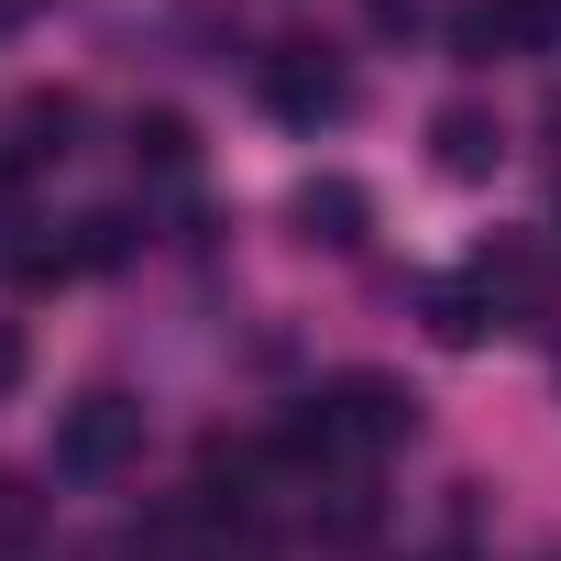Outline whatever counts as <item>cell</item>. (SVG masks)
Instances as JSON below:
<instances>
[{"label":"cell","instance_id":"obj_1","mask_svg":"<svg viewBox=\"0 0 561 561\" xmlns=\"http://www.w3.org/2000/svg\"><path fill=\"white\" fill-rule=\"evenodd\" d=\"M133 440H144V408L133 397H78L67 419H56V473H122L133 462Z\"/></svg>","mask_w":561,"mask_h":561},{"label":"cell","instance_id":"obj_2","mask_svg":"<svg viewBox=\"0 0 561 561\" xmlns=\"http://www.w3.org/2000/svg\"><path fill=\"white\" fill-rule=\"evenodd\" d=\"M264 100L287 111V122H331L342 111V67H331V45H287L264 67Z\"/></svg>","mask_w":561,"mask_h":561},{"label":"cell","instance_id":"obj_3","mask_svg":"<svg viewBox=\"0 0 561 561\" xmlns=\"http://www.w3.org/2000/svg\"><path fill=\"white\" fill-rule=\"evenodd\" d=\"M495 144H506V133H495V111H473V100H451V111L430 122V154H440V176H484V165H495Z\"/></svg>","mask_w":561,"mask_h":561},{"label":"cell","instance_id":"obj_4","mask_svg":"<svg viewBox=\"0 0 561 561\" xmlns=\"http://www.w3.org/2000/svg\"><path fill=\"white\" fill-rule=\"evenodd\" d=\"M309 220H320V242H364V220H375V209H364V187H353V176H320V187H309Z\"/></svg>","mask_w":561,"mask_h":561},{"label":"cell","instance_id":"obj_5","mask_svg":"<svg viewBox=\"0 0 561 561\" xmlns=\"http://www.w3.org/2000/svg\"><path fill=\"white\" fill-rule=\"evenodd\" d=\"M133 154H144V165H154V176H187V154H198V133H187V122H176V111H154V122H144V133H133Z\"/></svg>","mask_w":561,"mask_h":561},{"label":"cell","instance_id":"obj_6","mask_svg":"<svg viewBox=\"0 0 561 561\" xmlns=\"http://www.w3.org/2000/svg\"><path fill=\"white\" fill-rule=\"evenodd\" d=\"M430 320H440V342H473V331H484V298H473V287H440Z\"/></svg>","mask_w":561,"mask_h":561},{"label":"cell","instance_id":"obj_7","mask_svg":"<svg viewBox=\"0 0 561 561\" xmlns=\"http://www.w3.org/2000/svg\"><path fill=\"white\" fill-rule=\"evenodd\" d=\"M12 375H23V342H12V331H0V386H12Z\"/></svg>","mask_w":561,"mask_h":561},{"label":"cell","instance_id":"obj_8","mask_svg":"<svg viewBox=\"0 0 561 561\" xmlns=\"http://www.w3.org/2000/svg\"><path fill=\"white\" fill-rule=\"evenodd\" d=\"M34 12H45V0H0V23H34Z\"/></svg>","mask_w":561,"mask_h":561}]
</instances>
